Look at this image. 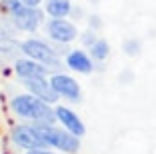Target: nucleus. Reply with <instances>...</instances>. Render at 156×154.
I'll list each match as a JSON object with an SVG mask.
<instances>
[{"instance_id": "obj_10", "label": "nucleus", "mask_w": 156, "mask_h": 154, "mask_svg": "<svg viewBox=\"0 0 156 154\" xmlns=\"http://www.w3.org/2000/svg\"><path fill=\"white\" fill-rule=\"evenodd\" d=\"M18 78L22 80H28V78H38V76H46L48 74V66H44L42 62H36V60L28 58V60H18L16 66H14Z\"/></svg>"}, {"instance_id": "obj_11", "label": "nucleus", "mask_w": 156, "mask_h": 154, "mask_svg": "<svg viewBox=\"0 0 156 154\" xmlns=\"http://www.w3.org/2000/svg\"><path fill=\"white\" fill-rule=\"evenodd\" d=\"M66 64H68V68H72L74 72H80V74H90L94 70L92 56H88L84 50H72V52H68Z\"/></svg>"}, {"instance_id": "obj_15", "label": "nucleus", "mask_w": 156, "mask_h": 154, "mask_svg": "<svg viewBox=\"0 0 156 154\" xmlns=\"http://www.w3.org/2000/svg\"><path fill=\"white\" fill-rule=\"evenodd\" d=\"M96 40H98V38L94 36V30H86V32L82 34V44H84V46H88V48H90V46L94 44Z\"/></svg>"}, {"instance_id": "obj_9", "label": "nucleus", "mask_w": 156, "mask_h": 154, "mask_svg": "<svg viewBox=\"0 0 156 154\" xmlns=\"http://www.w3.org/2000/svg\"><path fill=\"white\" fill-rule=\"evenodd\" d=\"M56 118H58V122L62 124V126H64L68 132L76 134L78 138H80V136H84L86 128H84L82 120H80V118H78L70 108H66V106H56Z\"/></svg>"}, {"instance_id": "obj_18", "label": "nucleus", "mask_w": 156, "mask_h": 154, "mask_svg": "<svg viewBox=\"0 0 156 154\" xmlns=\"http://www.w3.org/2000/svg\"><path fill=\"white\" fill-rule=\"evenodd\" d=\"M22 2H24L26 6H38V4L42 2V0H22Z\"/></svg>"}, {"instance_id": "obj_17", "label": "nucleus", "mask_w": 156, "mask_h": 154, "mask_svg": "<svg viewBox=\"0 0 156 154\" xmlns=\"http://www.w3.org/2000/svg\"><path fill=\"white\" fill-rule=\"evenodd\" d=\"M26 154H54V152H48L46 148H38V150H28Z\"/></svg>"}, {"instance_id": "obj_13", "label": "nucleus", "mask_w": 156, "mask_h": 154, "mask_svg": "<svg viewBox=\"0 0 156 154\" xmlns=\"http://www.w3.org/2000/svg\"><path fill=\"white\" fill-rule=\"evenodd\" d=\"M108 52H110V46H108L106 40H102V38H98V40L90 46V56L94 60H106L108 58Z\"/></svg>"}, {"instance_id": "obj_4", "label": "nucleus", "mask_w": 156, "mask_h": 154, "mask_svg": "<svg viewBox=\"0 0 156 154\" xmlns=\"http://www.w3.org/2000/svg\"><path fill=\"white\" fill-rule=\"evenodd\" d=\"M20 46H22V52L28 56V58L36 60V62H42L48 68H58L60 66L58 54H56L46 42L36 40V38H28V40H24Z\"/></svg>"}, {"instance_id": "obj_14", "label": "nucleus", "mask_w": 156, "mask_h": 154, "mask_svg": "<svg viewBox=\"0 0 156 154\" xmlns=\"http://www.w3.org/2000/svg\"><path fill=\"white\" fill-rule=\"evenodd\" d=\"M124 52L128 56H136L140 52V42L138 40H126L124 42Z\"/></svg>"}, {"instance_id": "obj_5", "label": "nucleus", "mask_w": 156, "mask_h": 154, "mask_svg": "<svg viewBox=\"0 0 156 154\" xmlns=\"http://www.w3.org/2000/svg\"><path fill=\"white\" fill-rule=\"evenodd\" d=\"M12 142L20 148L26 150H38V148H46V140L42 138V134L38 132L36 126H28V124H20L12 130Z\"/></svg>"}, {"instance_id": "obj_3", "label": "nucleus", "mask_w": 156, "mask_h": 154, "mask_svg": "<svg viewBox=\"0 0 156 154\" xmlns=\"http://www.w3.org/2000/svg\"><path fill=\"white\" fill-rule=\"evenodd\" d=\"M38 128V132L42 134V138L46 140L48 146H54V148L62 150V152H68V154H76L78 148H80V140L78 136L64 130L56 128L54 124H34Z\"/></svg>"}, {"instance_id": "obj_12", "label": "nucleus", "mask_w": 156, "mask_h": 154, "mask_svg": "<svg viewBox=\"0 0 156 154\" xmlns=\"http://www.w3.org/2000/svg\"><path fill=\"white\" fill-rule=\"evenodd\" d=\"M44 12L50 18H64L72 12V4H70V0H46Z\"/></svg>"}, {"instance_id": "obj_7", "label": "nucleus", "mask_w": 156, "mask_h": 154, "mask_svg": "<svg viewBox=\"0 0 156 154\" xmlns=\"http://www.w3.org/2000/svg\"><path fill=\"white\" fill-rule=\"evenodd\" d=\"M22 82H24V86H26V90L30 92V94L42 98L44 102H48V104H54V102H58V92L52 88L50 80H46V76L28 78V80H22Z\"/></svg>"}, {"instance_id": "obj_6", "label": "nucleus", "mask_w": 156, "mask_h": 154, "mask_svg": "<svg viewBox=\"0 0 156 154\" xmlns=\"http://www.w3.org/2000/svg\"><path fill=\"white\" fill-rule=\"evenodd\" d=\"M46 30H48V36L58 44H68L78 34L76 26L64 18H50V22L46 24Z\"/></svg>"}, {"instance_id": "obj_2", "label": "nucleus", "mask_w": 156, "mask_h": 154, "mask_svg": "<svg viewBox=\"0 0 156 154\" xmlns=\"http://www.w3.org/2000/svg\"><path fill=\"white\" fill-rule=\"evenodd\" d=\"M0 6L14 20V24H16L18 30L32 32L44 20V12L38 10V6H26L22 0H2Z\"/></svg>"}, {"instance_id": "obj_8", "label": "nucleus", "mask_w": 156, "mask_h": 154, "mask_svg": "<svg viewBox=\"0 0 156 154\" xmlns=\"http://www.w3.org/2000/svg\"><path fill=\"white\" fill-rule=\"evenodd\" d=\"M50 84L58 96H64V98L72 100V102H78L80 100V86L74 78H70L68 74H54L50 78Z\"/></svg>"}, {"instance_id": "obj_16", "label": "nucleus", "mask_w": 156, "mask_h": 154, "mask_svg": "<svg viewBox=\"0 0 156 154\" xmlns=\"http://www.w3.org/2000/svg\"><path fill=\"white\" fill-rule=\"evenodd\" d=\"M88 22H90V30H98V28L102 26V20H100V16H96V14H92L90 18H88Z\"/></svg>"}, {"instance_id": "obj_1", "label": "nucleus", "mask_w": 156, "mask_h": 154, "mask_svg": "<svg viewBox=\"0 0 156 154\" xmlns=\"http://www.w3.org/2000/svg\"><path fill=\"white\" fill-rule=\"evenodd\" d=\"M12 110L18 116L22 118H30L36 124H54L58 118H56V110L50 108L48 102H44L42 98L34 94H20L14 96L12 102H10Z\"/></svg>"}]
</instances>
